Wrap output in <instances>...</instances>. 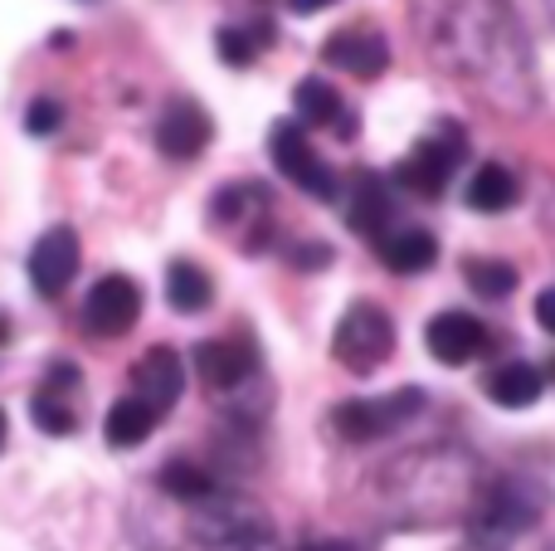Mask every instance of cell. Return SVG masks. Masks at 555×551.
I'll list each match as a JSON object with an SVG mask.
<instances>
[{
    "mask_svg": "<svg viewBox=\"0 0 555 551\" xmlns=\"http://www.w3.org/2000/svg\"><path fill=\"white\" fill-rule=\"evenodd\" d=\"M5 435H10V420H5V410H0V449H5Z\"/></svg>",
    "mask_w": 555,
    "mask_h": 551,
    "instance_id": "obj_34",
    "label": "cell"
},
{
    "mask_svg": "<svg viewBox=\"0 0 555 551\" xmlns=\"http://www.w3.org/2000/svg\"><path fill=\"white\" fill-rule=\"evenodd\" d=\"M273 44V25H220L215 29V54L224 59L230 68H249L259 59V49Z\"/></svg>",
    "mask_w": 555,
    "mask_h": 551,
    "instance_id": "obj_23",
    "label": "cell"
},
{
    "mask_svg": "<svg viewBox=\"0 0 555 551\" xmlns=\"http://www.w3.org/2000/svg\"><path fill=\"white\" fill-rule=\"evenodd\" d=\"M287 259H293V269H326V264H332V249H326V244H297Z\"/></svg>",
    "mask_w": 555,
    "mask_h": 551,
    "instance_id": "obj_28",
    "label": "cell"
},
{
    "mask_svg": "<svg viewBox=\"0 0 555 551\" xmlns=\"http://www.w3.org/2000/svg\"><path fill=\"white\" fill-rule=\"evenodd\" d=\"M541 386H546V381H541V371L531 367V361H507V367H498V371H492V381H488L492 400H498V406H507V410L537 406Z\"/></svg>",
    "mask_w": 555,
    "mask_h": 551,
    "instance_id": "obj_20",
    "label": "cell"
},
{
    "mask_svg": "<svg viewBox=\"0 0 555 551\" xmlns=\"http://www.w3.org/2000/svg\"><path fill=\"white\" fill-rule=\"evenodd\" d=\"M142 322V289L132 273H103L83 298V328L93 337H127Z\"/></svg>",
    "mask_w": 555,
    "mask_h": 551,
    "instance_id": "obj_7",
    "label": "cell"
},
{
    "mask_svg": "<svg viewBox=\"0 0 555 551\" xmlns=\"http://www.w3.org/2000/svg\"><path fill=\"white\" fill-rule=\"evenodd\" d=\"M15 342V322H10V312H0V347H10Z\"/></svg>",
    "mask_w": 555,
    "mask_h": 551,
    "instance_id": "obj_32",
    "label": "cell"
},
{
    "mask_svg": "<svg viewBox=\"0 0 555 551\" xmlns=\"http://www.w3.org/2000/svg\"><path fill=\"white\" fill-rule=\"evenodd\" d=\"M78 381H83V376H78V367H74V361H49V371H44V386H39V390H54V396H64V390H74Z\"/></svg>",
    "mask_w": 555,
    "mask_h": 551,
    "instance_id": "obj_27",
    "label": "cell"
},
{
    "mask_svg": "<svg viewBox=\"0 0 555 551\" xmlns=\"http://www.w3.org/2000/svg\"><path fill=\"white\" fill-rule=\"evenodd\" d=\"M322 59L332 68L356 74V78H380L385 64H390V44H385V35L356 25V29H336V35L322 44Z\"/></svg>",
    "mask_w": 555,
    "mask_h": 551,
    "instance_id": "obj_11",
    "label": "cell"
},
{
    "mask_svg": "<svg viewBox=\"0 0 555 551\" xmlns=\"http://www.w3.org/2000/svg\"><path fill=\"white\" fill-rule=\"evenodd\" d=\"M424 410V390H395V396H380V400H341L332 410V425L341 439L351 445H371L380 435H395L404 420H414Z\"/></svg>",
    "mask_w": 555,
    "mask_h": 551,
    "instance_id": "obj_4",
    "label": "cell"
},
{
    "mask_svg": "<svg viewBox=\"0 0 555 551\" xmlns=\"http://www.w3.org/2000/svg\"><path fill=\"white\" fill-rule=\"evenodd\" d=\"M390 220H395L390 185H385L380 176L361 171L351 181V195H346V225H351L356 234H365V240H380V234H390V230H385Z\"/></svg>",
    "mask_w": 555,
    "mask_h": 551,
    "instance_id": "obj_14",
    "label": "cell"
},
{
    "mask_svg": "<svg viewBox=\"0 0 555 551\" xmlns=\"http://www.w3.org/2000/svg\"><path fill=\"white\" fill-rule=\"evenodd\" d=\"M220 551H273V533L269 537H249V542H234V547H220Z\"/></svg>",
    "mask_w": 555,
    "mask_h": 551,
    "instance_id": "obj_31",
    "label": "cell"
},
{
    "mask_svg": "<svg viewBox=\"0 0 555 551\" xmlns=\"http://www.w3.org/2000/svg\"><path fill=\"white\" fill-rule=\"evenodd\" d=\"M185 533L195 537L205 551H220V547H234V542H249V537H269V513H263L259 503H249V498L240 494H210L201 498V503H191V523H185Z\"/></svg>",
    "mask_w": 555,
    "mask_h": 551,
    "instance_id": "obj_2",
    "label": "cell"
},
{
    "mask_svg": "<svg viewBox=\"0 0 555 551\" xmlns=\"http://www.w3.org/2000/svg\"><path fill=\"white\" fill-rule=\"evenodd\" d=\"M293 107H297V123L336 127V137H356V117L346 113L341 93H336L326 78H302V84L293 88Z\"/></svg>",
    "mask_w": 555,
    "mask_h": 551,
    "instance_id": "obj_15",
    "label": "cell"
},
{
    "mask_svg": "<svg viewBox=\"0 0 555 551\" xmlns=\"http://www.w3.org/2000/svg\"><path fill=\"white\" fill-rule=\"evenodd\" d=\"M468 205L473 210H482V215L512 210V205H517V176H512L507 166H498V162L478 166L473 181H468Z\"/></svg>",
    "mask_w": 555,
    "mask_h": 551,
    "instance_id": "obj_22",
    "label": "cell"
},
{
    "mask_svg": "<svg viewBox=\"0 0 555 551\" xmlns=\"http://www.w3.org/2000/svg\"><path fill=\"white\" fill-rule=\"evenodd\" d=\"M29 420H35V430H44V435H54V439L78 430V410L68 406L64 396H54V390H35V396H29Z\"/></svg>",
    "mask_w": 555,
    "mask_h": 551,
    "instance_id": "obj_24",
    "label": "cell"
},
{
    "mask_svg": "<svg viewBox=\"0 0 555 551\" xmlns=\"http://www.w3.org/2000/svg\"><path fill=\"white\" fill-rule=\"evenodd\" d=\"M59 127H64V103H59V98H35V103L25 107V132L29 137H54Z\"/></svg>",
    "mask_w": 555,
    "mask_h": 551,
    "instance_id": "obj_26",
    "label": "cell"
},
{
    "mask_svg": "<svg viewBox=\"0 0 555 551\" xmlns=\"http://www.w3.org/2000/svg\"><path fill=\"white\" fill-rule=\"evenodd\" d=\"M463 152H468V146H463V132L459 127H443L439 137H424V142L395 166V181H400L410 195L434 201V195H443V185H449L453 166L463 162Z\"/></svg>",
    "mask_w": 555,
    "mask_h": 551,
    "instance_id": "obj_6",
    "label": "cell"
},
{
    "mask_svg": "<svg viewBox=\"0 0 555 551\" xmlns=\"http://www.w3.org/2000/svg\"><path fill=\"white\" fill-rule=\"evenodd\" d=\"M269 210H273V195L254 181L224 185V191H215V201H210V220L230 225V230H240V225H259V230H269Z\"/></svg>",
    "mask_w": 555,
    "mask_h": 551,
    "instance_id": "obj_17",
    "label": "cell"
},
{
    "mask_svg": "<svg viewBox=\"0 0 555 551\" xmlns=\"http://www.w3.org/2000/svg\"><path fill=\"white\" fill-rule=\"evenodd\" d=\"M326 5H336V0H287L293 15H317V10H326Z\"/></svg>",
    "mask_w": 555,
    "mask_h": 551,
    "instance_id": "obj_30",
    "label": "cell"
},
{
    "mask_svg": "<svg viewBox=\"0 0 555 551\" xmlns=\"http://www.w3.org/2000/svg\"><path fill=\"white\" fill-rule=\"evenodd\" d=\"M537 322H541L546 332H555V289H546V293L537 298Z\"/></svg>",
    "mask_w": 555,
    "mask_h": 551,
    "instance_id": "obj_29",
    "label": "cell"
},
{
    "mask_svg": "<svg viewBox=\"0 0 555 551\" xmlns=\"http://www.w3.org/2000/svg\"><path fill=\"white\" fill-rule=\"evenodd\" d=\"M210 142H215V117L195 98H171L162 107V117H156V146H162V156L195 162Z\"/></svg>",
    "mask_w": 555,
    "mask_h": 551,
    "instance_id": "obj_9",
    "label": "cell"
},
{
    "mask_svg": "<svg viewBox=\"0 0 555 551\" xmlns=\"http://www.w3.org/2000/svg\"><path fill=\"white\" fill-rule=\"evenodd\" d=\"M424 342L429 351L443 361V367H468L482 347H488V332L473 312H439V318L424 328Z\"/></svg>",
    "mask_w": 555,
    "mask_h": 551,
    "instance_id": "obj_13",
    "label": "cell"
},
{
    "mask_svg": "<svg viewBox=\"0 0 555 551\" xmlns=\"http://www.w3.org/2000/svg\"><path fill=\"white\" fill-rule=\"evenodd\" d=\"M395 351V322L375 303H351L332 332V357L356 376H371L385 357Z\"/></svg>",
    "mask_w": 555,
    "mask_h": 551,
    "instance_id": "obj_3",
    "label": "cell"
},
{
    "mask_svg": "<svg viewBox=\"0 0 555 551\" xmlns=\"http://www.w3.org/2000/svg\"><path fill=\"white\" fill-rule=\"evenodd\" d=\"M375 254L390 273H424L439 259V240L429 230H390L375 240Z\"/></svg>",
    "mask_w": 555,
    "mask_h": 551,
    "instance_id": "obj_18",
    "label": "cell"
},
{
    "mask_svg": "<svg viewBox=\"0 0 555 551\" xmlns=\"http://www.w3.org/2000/svg\"><path fill=\"white\" fill-rule=\"evenodd\" d=\"M83 5H93V0H83Z\"/></svg>",
    "mask_w": 555,
    "mask_h": 551,
    "instance_id": "obj_35",
    "label": "cell"
},
{
    "mask_svg": "<svg viewBox=\"0 0 555 551\" xmlns=\"http://www.w3.org/2000/svg\"><path fill=\"white\" fill-rule=\"evenodd\" d=\"M132 390L142 400H152V406H176L185 390V361L176 347H146L142 357H137L132 367Z\"/></svg>",
    "mask_w": 555,
    "mask_h": 551,
    "instance_id": "obj_12",
    "label": "cell"
},
{
    "mask_svg": "<svg viewBox=\"0 0 555 551\" xmlns=\"http://www.w3.org/2000/svg\"><path fill=\"white\" fill-rule=\"evenodd\" d=\"M449 35H453V64L468 68V74L488 78L492 93L521 113L531 103L527 88V49H521L517 29H512L502 0H468L449 15Z\"/></svg>",
    "mask_w": 555,
    "mask_h": 551,
    "instance_id": "obj_1",
    "label": "cell"
},
{
    "mask_svg": "<svg viewBox=\"0 0 555 551\" xmlns=\"http://www.w3.org/2000/svg\"><path fill=\"white\" fill-rule=\"evenodd\" d=\"M78 264H83V254H78L74 225H49L29 249V283H35L39 298H59L74 283Z\"/></svg>",
    "mask_w": 555,
    "mask_h": 551,
    "instance_id": "obj_8",
    "label": "cell"
},
{
    "mask_svg": "<svg viewBox=\"0 0 555 551\" xmlns=\"http://www.w3.org/2000/svg\"><path fill=\"white\" fill-rule=\"evenodd\" d=\"M162 415H166V410L152 406V400H142V396L113 400V410L103 415V439L113 449H137L156 425H162Z\"/></svg>",
    "mask_w": 555,
    "mask_h": 551,
    "instance_id": "obj_16",
    "label": "cell"
},
{
    "mask_svg": "<svg viewBox=\"0 0 555 551\" xmlns=\"http://www.w3.org/2000/svg\"><path fill=\"white\" fill-rule=\"evenodd\" d=\"M302 551H346V547H336V542H312V547H302Z\"/></svg>",
    "mask_w": 555,
    "mask_h": 551,
    "instance_id": "obj_33",
    "label": "cell"
},
{
    "mask_svg": "<svg viewBox=\"0 0 555 551\" xmlns=\"http://www.w3.org/2000/svg\"><path fill=\"white\" fill-rule=\"evenodd\" d=\"M166 303H171L181 318H201L215 303V279L195 259H171L166 264Z\"/></svg>",
    "mask_w": 555,
    "mask_h": 551,
    "instance_id": "obj_19",
    "label": "cell"
},
{
    "mask_svg": "<svg viewBox=\"0 0 555 551\" xmlns=\"http://www.w3.org/2000/svg\"><path fill=\"white\" fill-rule=\"evenodd\" d=\"M463 279H468V289L482 293V298H507V293L517 289V269L502 259H468L463 264Z\"/></svg>",
    "mask_w": 555,
    "mask_h": 551,
    "instance_id": "obj_25",
    "label": "cell"
},
{
    "mask_svg": "<svg viewBox=\"0 0 555 551\" xmlns=\"http://www.w3.org/2000/svg\"><path fill=\"white\" fill-rule=\"evenodd\" d=\"M156 488L166 498H181V503H201V498L220 494V478L205 464H191V459H166L162 474H156Z\"/></svg>",
    "mask_w": 555,
    "mask_h": 551,
    "instance_id": "obj_21",
    "label": "cell"
},
{
    "mask_svg": "<svg viewBox=\"0 0 555 551\" xmlns=\"http://www.w3.org/2000/svg\"><path fill=\"white\" fill-rule=\"evenodd\" d=\"M269 156H273V166L287 176V181L297 185V191H307V195H317V201H332L336 195V176H332V166L317 156V146L307 142V132H302V123H273L269 127Z\"/></svg>",
    "mask_w": 555,
    "mask_h": 551,
    "instance_id": "obj_5",
    "label": "cell"
},
{
    "mask_svg": "<svg viewBox=\"0 0 555 551\" xmlns=\"http://www.w3.org/2000/svg\"><path fill=\"white\" fill-rule=\"evenodd\" d=\"M191 367H195V376H201L210 390L230 396V390H240L244 381L259 371V351H254L249 337H234V342H230V337H224V342H195Z\"/></svg>",
    "mask_w": 555,
    "mask_h": 551,
    "instance_id": "obj_10",
    "label": "cell"
}]
</instances>
